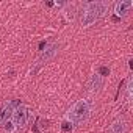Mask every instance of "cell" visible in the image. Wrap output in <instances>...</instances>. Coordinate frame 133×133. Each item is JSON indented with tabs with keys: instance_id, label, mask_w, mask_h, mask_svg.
<instances>
[{
	"instance_id": "5",
	"label": "cell",
	"mask_w": 133,
	"mask_h": 133,
	"mask_svg": "<svg viewBox=\"0 0 133 133\" xmlns=\"http://www.w3.org/2000/svg\"><path fill=\"white\" fill-rule=\"evenodd\" d=\"M58 47H59L58 44H53V45H50V47H49V49H47L45 52H42V55H41V58L38 59V68H36V69H35L33 72H36V71L39 69V66H42V64H45V63H47V61H49V59H50V58H52V56H53V55H55V53L58 52Z\"/></svg>"
},
{
	"instance_id": "9",
	"label": "cell",
	"mask_w": 133,
	"mask_h": 133,
	"mask_svg": "<svg viewBox=\"0 0 133 133\" xmlns=\"http://www.w3.org/2000/svg\"><path fill=\"white\" fill-rule=\"evenodd\" d=\"M71 128H72L71 122H64V124H63V130H71Z\"/></svg>"
},
{
	"instance_id": "8",
	"label": "cell",
	"mask_w": 133,
	"mask_h": 133,
	"mask_svg": "<svg viewBox=\"0 0 133 133\" xmlns=\"http://www.w3.org/2000/svg\"><path fill=\"white\" fill-rule=\"evenodd\" d=\"M127 131V125H125V121L124 119H117L111 124L110 127V133H125Z\"/></svg>"
},
{
	"instance_id": "4",
	"label": "cell",
	"mask_w": 133,
	"mask_h": 133,
	"mask_svg": "<svg viewBox=\"0 0 133 133\" xmlns=\"http://www.w3.org/2000/svg\"><path fill=\"white\" fill-rule=\"evenodd\" d=\"M19 105H21L19 100H11L10 103L3 105V108L0 110V125H3L8 121H11V117H13V114H14V111Z\"/></svg>"
},
{
	"instance_id": "2",
	"label": "cell",
	"mask_w": 133,
	"mask_h": 133,
	"mask_svg": "<svg viewBox=\"0 0 133 133\" xmlns=\"http://www.w3.org/2000/svg\"><path fill=\"white\" fill-rule=\"evenodd\" d=\"M107 11V3L103 2H94V3H89L85 10H83V14H82V25L83 27H89L92 25L96 21H99Z\"/></svg>"
},
{
	"instance_id": "3",
	"label": "cell",
	"mask_w": 133,
	"mask_h": 133,
	"mask_svg": "<svg viewBox=\"0 0 133 133\" xmlns=\"http://www.w3.org/2000/svg\"><path fill=\"white\" fill-rule=\"evenodd\" d=\"M30 117H31V111H30V108L21 103V105L16 108V111H14V114H13V117H11V122L14 124L16 128H19V127L22 128V127L27 125V122L30 121Z\"/></svg>"
},
{
	"instance_id": "1",
	"label": "cell",
	"mask_w": 133,
	"mask_h": 133,
	"mask_svg": "<svg viewBox=\"0 0 133 133\" xmlns=\"http://www.w3.org/2000/svg\"><path fill=\"white\" fill-rule=\"evenodd\" d=\"M91 108H92V105H91V102L88 99L78 100L77 103H74V107L71 108V111L68 114L69 122L74 124V125H78V124L85 122L91 114Z\"/></svg>"
},
{
	"instance_id": "7",
	"label": "cell",
	"mask_w": 133,
	"mask_h": 133,
	"mask_svg": "<svg viewBox=\"0 0 133 133\" xmlns=\"http://www.w3.org/2000/svg\"><path fill=\"white\" fill-rule=\"evenodd\" d=\"M131 2L130 0H122V2H117L116 3V8H114V13L117 14V16H124L130 8H131Z\"/></svg>"
},
{
	"instance_id": "6",
	"label": "cell",
	"mask_w": 133,
	"mask_h": 133,
	"mask_svg": "<svg viewBox=\"0 0 133 133\" xmlns=\"http://www.w3.org/2000/svg\"><path fill=\"white\" fill-rule=\"evenodd\" d=\"M102 85H103V80H102V77L99 75V74H94L89 80H88V89L89 91H92V92H96V91H99L100 88H102Z\"/></svg>"
},
{
	"instance_id": "10",
	"label": "cell",
	"mask_w": 133,
	"mask_h": 133,
	"mask_svg": "<svg viewBox=\"0 0 133 133\" xmlns=\"http://www.w3.org/2000/svg\"><path fill=\"white\" fill-rule=\"evenodd\" d=\"M99 72H100V74H103V75H105V74H108V72H110V71H108V69H107V68H100V69H99ZM100 74H99V75H100Z\"/></svg>"
}]
</instances>
